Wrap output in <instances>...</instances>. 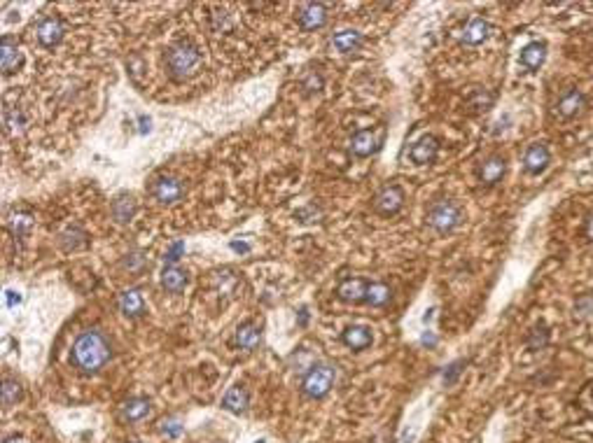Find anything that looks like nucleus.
<instances>
[{"label": "nucleus", "mask_w": 593, "mask_h": 443, "mask_svg": "<svg viewBox=\"0 0 593 443\" xmlns=\"http://www.w3.org/2000/svg\"><path fill=\"white\" fill-rule=\"evenodd\" d=\"M112 348L110 341L99 332V329H89L80 334L73 345V362L82 373H96L110 362Z\"/></svg>", "instance_id": "nucleus-1"}, {"label": "nucleus", "mask_w": 593, "mask_h": 443, "mask_svg": "<svg viewBox=\"0 0 593 443\" xmlns=\"http://www.w3.org/2000/svg\"><path fill=\"white\" fill-rule=\"evenodd\" d=\"M166 65H169V73L173 80H187L199 73L201 54L197 47H192V44L180 42L176 47H171L169 56H166Z\"/></svg>", "instance_id": "nucleus-2"}, {"label": "nucleus", "mask_w": 593, "mask_h": 443, "mask_svg": "<svg viewBox=\"0 0 593 443\" xmlns=\"http://www.w3.org/2000/svg\"><path fill=\"white\" fill-rule=\"evenodd\" d=\"M427 224L437 231V234H451V231L460 224L463 213L451 199H439L427 208Z\"/></svg>", "instance_id": "nucleus-3"}, {"label": "nucleus", "mask_w": 593, "mask_h": 443, "mask_svg": "<svg viewBox=\"0 0 593 443\" xmlns=\"http://www.w3.org/2000/svg\"><path fill=\"white\" fill-rule=\"evenodd\" d=\"M336 380V369L332 364H313L302 380V392L309 399H322Z\"/></svg>", "instance_id": "nucleus-4"}, {"label": "nucleus", "mask_w": 593, "mask_h": 443, "mask_svg": "<svg viewBox=\"0 0 593 443\" xmlns=\"http://www.w3.org/2000/svg\"><path fill=\"white\" fill-rule=\"evenodd\" d=\"M386 140V129L381 126V129L372 131V129H362L357 131L355 136L350 138V152L357 156V159H367V156L377 154L381 145H384Z\"/></svg>", "instance_id": "nucleus-5"}, {"label": "nucleus", "mask_w": 593, "mask_h": 443, "mask_svg": "<svg viewBox=\"0 0 593 443\" xmlns=\"http://www.w3.org/2000/svg\"><path fill=\"white\" fill-rule=\"evenodd\" d=\"M402 206H404V192L397 185L384 187V189L377 194V199H374V208H377V213L386 215V217L400 213Z\"/></svg>", "instance_id": "nucleus-6"}, {"label": "nucleus", "mask_w": 593, "mask_h": 443, "mask_svg": "<svg viewBox=\"0 0 593 443\" xmlns=\"http://www.w3.org/2000/svg\"><path fill=\"white\" fill-rule=\"evenodd\" d=\"M21 63H24V54H21L17 40L12 35H3V40H0V65H3V73H17Z\"/></svg>", "instance_id": "nucleus-7"}, {"label": "nucleus", "mask_w": 593, "mask_h": 443, "mask_svg": "<svg viewBox=\"0 0 593 443\" xmlns=\"http://www.w3.org/2000/svg\"><path fill=\"white\" fill-rule=\"evenodd\" d=\"M587 108V99L580 89H568V92L561 94V99L556 103V115L561 119H575L577 115H582V110Z\"/></svg>", "instance_id": "nucleus-8"}, {"label": "nucleus", "mask_w": 593, "mask_h": 443, "mask_svg": "<svg viewBox=\"0 0 593 443\" xmlns=\"http://www.w3.org/2000/svg\"><path fill=\"white\" fill-rule=\"evenodd\" d=\"M549 163H551V154L542 142H532V145L525 149V154H523L525 173H530V175H539V173L546 170Z\"/></svg>", "instance_id": "nucleus-9"}, {"label": "nucleus", "mask_w": 593, "mask_h": 443, "mask_svg": "<svg viewBox=\"0 0 593 443\" xmlns=\"http://www.w3.org/2000/svg\"><path fill=\"white\" fill-rule=\"evenodd\" d=\"M185 187L178 177H159L154 185V199L164 206H173L183 199Z\"/></svg>", "instance_id": "nucleus-10"}, {"label": "nucleus", "mask_w": 593, "mask_h": 443, "mask_svg": "<svg viewBox=\"0 0 593 443\" xmlns=\"http://www.w3.org/2000/svg\"><path fill=\"white\" fill-rule=\"evenodd\" d=\"M367 289H369V282L362 280V277H346L336 287V297L346 304H362L367 301Z\"/></svg>", "instance_id": "nucleus-11"}, {"label": "nucleus", "mask_w": 593, "mask_h": 443, "mask_svg": "<svg viewBox=\"0 0 593 443\" xmlns=\"http://www.w3.org/2000/svg\"><path fill=\"white\" fill-rule=\"evenodd\" d=\"M327 21V5L322 3H309L302 5L299 10V24H302L304 31H315V28H322Z\"/></svg>", "instance_id": "nucleus-12"}, {"label": "nucleus", "mask_w": 593, "mask_h": 443, "mask_svg": "<svg viewBox=\"0 0 593 443\" xmlns=\"http://www.w3.org/2000/svg\"><path fill=\"white\" fill-rule=\"evenodd\" d=\"M35 35L42 47H54V44L61 42V37H63V24L56 17H47L37 24Z\"/></svg>", "instance_id": "nucleus-13"}, {"label": "nucleus", "mask_w": 593, "mask_h": 443, "mask_svg": "<svg viewBox=\"0 0 593 443\" xmlns=\"http://www.w3.org/2000/svg\"><path fill=\"white\" fill-rule=\"evenodd\" d=\"M437 154H439V142L432 136H423L418 142H414V147H411V161L418 163V166L432 163L437 159Z\"/></svg>", "instance_id": "nucleus-14"}, {"label": "nucleus", "mask_w": 593, "mask_h": 443, "mask_svg": "<svg viewBox=\"0 0 593 443\" xmlns=\"http://www.w3.org/2000/svg\"><path fill=\"white\" fill-rule=\"evenodd\" d=\"M505 170H507V161H505V156H500V154H493L489 156L484 163H482V168H479V180H482V185H495V182H500L502 175H505Z\"/></svg>", "instance_id": "nucleus-15"}, {"label": "nucleus", "mask_w": 593, "mask_h": 443, "mask_svg": "<svg viewBox=\"0 0 593 443\" xmlns=\"http://www.w3.org/2000/svg\"><path fill=\"white\" fill-rule=\"evenodd\" d=\"M341 341H343V345H346V348L360 352V350H367V348H369L372 341H374V336H372V332H369L367 327H362V325H353V327H348L346 332L341 334Z\"/></svg>", "instance_id": "nucleus-16"}, {"label": "nucleus", "mask_w": 593, "mask_h": 443, "mask_svg": "<svg viewBox=\"0 0 593 443\" xmlns=\"http://www.w3.org/2000/svg\"><path fill=\"white\" fill-rule=\"evenodd\" d=\"M489 35H491V24L486 19L477 17V19H472L467 26H465L463 42L470 44V47H477V44H482V42L489 40Z\"/></svg>", "instance_id": "nucleus-17"}, {"label": "nucleus", "mask_w": 593, "mask_h": 443, "mask_svg": "<svg viewBox=\"0 0 593 443\" xmlns=\"http://www.w3.org/2000/svg\"><path fill=\"white\" fill-rule=\"evenodd\" d=\"M119 413H122V418L126 423H140V420H145L149 413H152V406H149V401L142 399V397H133V399H126L122 404Z\"/></svg>", "instance_id": "nucleus-18"}, {"label": "nucleus", "mask_w": 593, "mask_h": 443, "mask_svg": "<svg viewBox=\"0 0 593 443\" xmlns=\"http://www.w3.org/2000/svg\"><path fill=\"white\" fill-rule=\"evenodd\" d=\"M544 58H546V44L539 40L528 42L521 49V63H523V68H528V70H539Z\"/></svg>", "instance_id": "nucleus-19"}, {"label": "nucleus", "mask_w": 593, "mask_h": 443, "mask_svg": "<svg viewBox=\"0 0 593 443\" xmlns=\"http://www.w3.org/2000/svg\"><path fill=\"white\" fill-rule=\"evenodd\" d=\"M332 47L341 54H353L362 47V33L355 31V28H346V31H339L332 37Z\"/></svg>", "instance_id": "nucleus-20"}, {"label": "nucleus", "mask_w": 593, "mask_h": 443, "mask_svg": "<svg viewBox=\"0 0 593 443\" xmlns=\"http://www.w3.org/2000/svg\"><path fill=\"white\" fill-rule=\"evenodd\" d=\"M119 311H122L126 318H138L145 311V304H142V294L138 289H126L119 294Z\"/></svg>", "instance_id": "nucleus-21"}, {"label": "nucleus", "mask_w": 593, "mask_h": 443, "mask_svg": "<svg viewBox=\"0 0 593 443\" xmlns=\"http://www.w3.org/2000/svg\"><path fill=\"white\" fill-rule=\"evenodd\" d=\"M222 408L229 411V413H234V416L243 413L247 408V392H245V387H241V385L229 387L227 394L222 397Z\"/></svg>", "instance_id": "nucleus-22"}, {"label": "nucleus", "mask_w": 593, "mask_h": 443, "mask_svg": "<svg viewBox=\"0 0 593 443\" xmlns=\"http://www.w3.org/2000/svg\"><path fill=\"white\" fill-rule=\"evenodd\" d=\"M161 285H164V289H166V292L180 294V292H185V287H187V273L183 271V268H178V266L171 264V266L164 268Z\"/></svg>", "instance_id": "nucleus-23"}, {"label": "nucleus", "mask_w": 593, "mask_h": 443, "mask_svg": "<svg viewBox=\"0 0 593 443\" xmlns=\"http://www.w3.org/2000/svg\"><path fill=\"white\" fill-rule=\"evenodd\" d=\"M262 341V332L259 327H255L252 322H245L236 329V345L243 350H255Z\"/></svg>", "instance_id": "nucleus-24"}, {"label": "nucleus", "mask_w": 593, "mask_h": 443, "mask_svg": "<svg viewBox=\"0 0 593 443\" xmlns=\"http://www.w3.org/2000/svg\"><path fill=\"white\" fill-rule=\"evenodd\" d=\"M133 213H136V201L131 196H119L115 199V204H112V217L119 222V224H126L131 222Z\"/></svg>", "instance_id": "nucleus-25"}, {"label": "nucleus", "mask_w": 593, "mask_h": 443, "mask_svg": "<svg viewBox=\"0 0 593 443\" xmlns=\"http://www.w3.org/2000/svg\"><path fill=\"white\" fill-rule=\"evenodd\" d=\"M390 297H393V292L386 282H369V289H367V304L374 306V308H381L390 301Z\"/></svg>", "instance_id": "nucleus-26"}, {"label": "nucleus", "mask_w": 593, "mask_h": 443, "mask_svg": "<svg viewBox=\"0 0 593 443\" xmlns=\"http://www.w3.org/2000/svg\"><path fill=\"white\" fill-rule=\"evenodd\" d=\"M21 399V385L14 378H5L3 380V404L7 408L14 406Z\"/></svg>", "instance_id": "nucleus-27"}, {"label": "nucleus", "mask_w": 593, "mask_h": 443, "mask_svg": "<svg viewBox=\"0 0 593 443\" xmlns=\"http://www.w3.org/2000/svg\"><path fill=\"white\" fill-rule=\"evenodd\" d=\"M24 126H26V119H24V115H21V110H17V108L5 110V129L7 131L19 133V131H24Z\"/></svg>", "instance_id": "nucleus-28"}, {"label": "nucleus", "mask_w": 593, "mask_h": 443, "mask_svg": "<svg viewBox=\"0 0 593 443\" xmlns=\"http://www.w3.org/2000/svg\"><path fill=\"white\" fill-rule=\"evenodd\" d=\"M31 227H33L31 215H26V213H14V215H12L10 229H12L14 236H26L28 231H31Z\"/></svg>", "instance_id": "nucleus-29"}, {"label": "nucleus", "mask_w": 593, "mask_h": 443, "mask_svg": "<svg viewBox=\"0 0 593 443\" xmlns=\"http://www.w3.org/2000/svg\"><path fill=\"white\" fill-rule=\"evenodd\" d=\"M546 341H549V332H546V329H535V332L530 334V339H528V348L530 350H539V348H544Z\"/></svg>", "instance_id": "nucleus-30"}, {"label": "nucleus", "mask_w": 593, "mask_h": 443, "mask_svg": "<svg viewBox=\"0 0 593 443\" xmlns=\"http://www.w3.org/2000/svg\"><path fill=\"white\" fill-rule=\"evenodd\" d=\"M577 311L584 313V315H591L593 313V297H582L580 299V304H577Z\"/></svg>", "instance_id": "nucleus-31"}, {"label": "nucleus", "mask_w": 593, "mask_h": 443, "mask_svg": "<svg viewBox=\"0 0 593 443\" xmlns=\"http://www.w3.org/2000/svg\"><path fill=\"white\" fill-rule=\"evenodd\" d=\"M460 366H463V362H456V364L448 366V373H444V380H446V382H453L456 375L460 373Z\"/></svg>", "instance_id": "nucleus-32"}, {"label": "nucleus", "mask_w": 593, "mask_h": 443, "mask_svg": "<svg viewBox=\"0 0 593 443\" xmlns=\"http://www.w3.org/2000/svg\"><path fill=\"white\" fill-rule=\"evenodd\" d=\"M183 250H185V245H183V243H176L173 250H171V252L166 254V259H169V261H178V259H180V252H183Z\"/></svg>", "instance_id": "nucleus-33"}, {"label": "nucleus", "mask_w": 593, "mask_h": 443, "mask_svg": "<svg viewBox=\"0 0 593 443\" xmlns=\"http://www.w3.org/2000/svg\"><path fill=\"white\" fill-rule=\"evenodd\" d=\"M584 236L589 240H593V213L587 217V222H584Z\"/></svg>", "instance_id": "nucleus-34"}, {"label": "nucleus", "mask_w": 593, "mask_h": 443, "mask_svg": "<svg viewBox=\"0 0 593 443\" xmlns=\"http://www.w3.org/2000/svg\"><path fill=\"white\" fill-rule=\"evenodd\" d=\"M164 434H180V425L178 423H164Z\"/></svg>", "instance_id": "nucleus-35"}, {"label": "nucleus", "mask_w": 593, "mask_h": 443, "mask_svg": "<svg viewBox=\"0 0 593 443\" xmlns=\"http://www.w3.org/2000/svg\"><path fill=\"white\" fill-rule=\"evenodd\" d=\"M420 341H423V345H434V336H432L430 332H425L423 339H420Z\"/></svg>", "instance_id": "nucleus-36"}, {"label": "nucleus", "mask_w": 593, "mask_h": 443, "mask_svg": "<svg viewBox=\"0 0 593 443\" xmlns=\"http://www.w3.org/2000/svg\"><path fill=\"white\" fill-rule=\"evenodd\" d=\"M231 247H234L236 252H247V250H250V247H247L245 243H231Z\"/></svg>", "instance_id": "nucleus-37"}, {"label": "nucleus", "mask_w": 593, "mask_h": 443, "mask_svg": "<svg viewBox=\"0 0 593 443\" xmlns=\"http://www.w3.org/2000/svg\"><path fill=\"white\" fill-rule=\"evenodd\" d=\"M7 297H10V304H19L21 301V297L17 294V292H7Z\"/></svg>", "instance_id": "nucleus-38"}, {"label": "nucleus", "mask_w": 593, "mask_h": 443, "mask_svg": "<svg viewBox=\"0 0 593 443\" xmlns=\"http://www.w3.org/2000/svg\"><path fill=\"white\" fill-rule=\"evenodd\" d=\"M3 443H28L26 439H21V437H7Z\"/></svg>", "instance_id": "nucleus-39"}, {"label": "nucleus", "mask_w": 593, "mask_h": 443, "mask_svg": "<svg viewBox=\"0 0 593 443\" xmlns=\"http://www.w3.org/2000/svg\"><path fill=\"white\" fill-rule=\"evenodd\" d=\"M257 443H267V441H257Z\"/></svg>", "instance_id": "nucleus-40"}]
</instances>
